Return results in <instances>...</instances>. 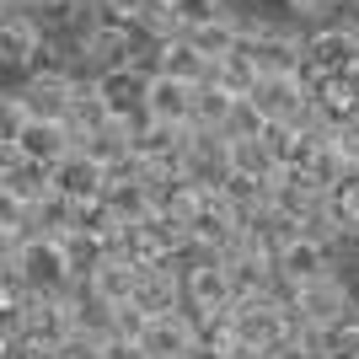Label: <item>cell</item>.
I'll list each match as a JSON object with an SVG mask.
<instances>
[{"label": "cell", "instance_id": "7", "mask_svg": "<svg viewBox=\"0 0 359 359\" xmlns=\"http://www.w3.org/2000/svg\"><path fill=\"white\" fill-rule=\"evenodd\" d=\"M236 306V290H231V273H225L220 257H198L194 269L182 273V311L210 316V311H231Z\"/></svg>", "mask_w": 359, "mask_h": 359}, {"label": "cell", "instance_id": "3", "mask_svg": "<svg viewBox=\"0 0 359 359\" xmlns=\"http://www.w3.org/2000/svg\"><path fill=\"white\" fill-rule=\"evenodd\" d=\"M231 322H236L241 344L273 348L279 338H290L295 311H290V295H285V290H269V295H241L236 306H231Z\"/></svg>", "mask_w": 359, "mask_h": 359}, {"label": "cell", "instance_id": "30", "mask_svg": "<svg viewBox=\"0 0 359 359\" xmlns=\"http://www.w3.org/2000/svg\"><path fill=\"white\" fill-rule=\"evenodd\" d=\"M285 6L300 16V22H322V16L338 11V0H285Z\"/></svg>", "mask_w": 359, "mask_h": 359}, {"label": "cell", "instance_id": "15", "mask_svg": "<svg viewBox=\"0 0 359 359\" xmlns=\"http://www.w3.org/2000/svg\"><path fill=\"white\" fill-rule=\"evenodd\" d=\"M194 123H161V118H140L135 123V156L140 166H177L182 172V145H188Z\"/></svg>", "mask_w": 359, "mask_h": 359}, {"label": "cell", "instance_id": "23", "mask_svg": "<svg viewBox=\"0 0 359 359\" xmlns=\"http://www.w3.org/2000/svg\"><path fill=\"white\" fill-rule=\"evenodd\" d=\"M241 22H247V16H236V11H220V16H210V22L188 27V38H194V48H204L210 60H220V54H231V48L241 43Z\"/></svg>", "mask_w": 359, "mask_h": 359}, {"label": "cell", "instance_id": "11", "mask_svg": "<svg viewBox=\"0 0 359 359\" xmlns=\"http://www.w3.org/2000/svg\"><path fill=\"white\" fill-rule=\"evenodd\" d=\"M273 263H279V279H285V290L306 285V279H322V273L344 269V257L332 252V247H322V241L311 236H290L279 252H273Z\"/></svg>", "mask_w": 359, "mask_h": 359}, {"label": "cell", "instance_id": "13", "mask_svg": "<svg viewBox=\"0 0 359 359\" xmlns=\"http://www.w3.org/2000/svg\"><path fill=\"white\" fill-rule=\"evenodd\" d=\"M48 177H54V188H60L65 198H75V204H81V198H97V194L107 188V166L97 161L91 150L70 145V150L60 156V161L48 166Z\"/></svg>", "mask_w": 359, "mask_h": 359}, {"label": "cell", "instance_id": "38", "mask_svg": "<svg viewBox=\"0 0 359 359\" xmlns=\"http://www.w3.org/2000/svg\"><path fill=\"white\" fill-rule=\"evenodd\" d=\"M0 359H6V338H0Z\"/></svg>", "mask_w": 359, "mask_h": 359}, {"label": "cell", "instance_id": "33", "mask_svg": "<svg viewBox=\"0 0 359 359\" xmlns=\"http://www.w3.org/2000/svg\"><path fill=\"white\" fill-rule=\"evenodd\" d=\"M338 257H344V263H359V225H348V236H344V247H338Z\"/></svg>", "mask_w": 359, "mask_h": 359}, {"label": "cell", "instance_id": "29", "mask_svg": "<svg viewBox=\"0 0 359 359\" xmlns=\"http://www.w3.org/2000/svg\"><path fill=\"white\" fill-rule=\"evenodd\" d=\"M327 198H332V210L344 215V225H359V166H348V177L338 182Z\"/></svg>", "mask_w": 359, "mask_h": 359}, {"label": "cell", "instance_id": "31", "mask_svg": "<svg viewBox=\"0 0 359 359\" xmlns=\"http://www.w3.org/2000/svg\"><path fill=\"white\" fill-rule=\"evenodd\" d=\"M16 247H22V231L0 225V269H11V263H16Z\"/></svg>", "mask_w": 359, "mask_h": 359}, {"label": "cell", "instance_id": "20", "mask_svg": "<svg viewBox=\"0 0 359 359\" xmlns=\"http://www.w3.org/2000/svg\"><path fill=\"white\" fill-rule=\"evenodd\" d=\"M70 145H75V135L65 129V118H27V129L16 140V150H22L27 161H43V166H54Z\"/></svg>", "mask_w": 359, "mask_h": 359}, {"label": "cell", "instance_id": "26", "mask_svg": "<svg viewBox=\"0 0 359 359\" xmlns=\"http://www.w3.org/2000/svg\"><path fill=\"white\" fill-rule=\"evenodd\" d=\"M32 118V107L22 91H0V145H16L22 140V129H27Z\"/></svg>", "mask_w": 359, "mask_h": 359}, {"label": "cell", "instance_id": "27", "mask_svg": "<svg viewBox=\"0 0 359 359\" xmlns=\"http://www.w3.org/2000/svg\"><path fill=\"white\" fill-rule=\"evenodd\" d=\"M54 359H102V332H91V327L65 332L54 344Z\"/></svg>", "mask_w": 359, "mask_h": 359}, {"label": "cell", "instance_id": "24", "mask_svg": "<svg viewBox=\"0 0 359 359\" xmlns=\"http://www.w3.org/2000/svg\"><path fill=\"white\" fill-rule=\"evenodd\" d=\"M241 27H247V22H241ZM257 75H263V70H257V60L247 54V43H236L231 54H220V60H215V75H210V81H220L225 91L247 97V91L257 86Z\"/></svg>", "mask_w": 359, "mask_h": 359}, {"label": "cell", "instance_id": "12", "mask_svg": "<svg viewBox=\"0 0 359 359\" xmlns=\"http://www.w3.org/2000/svg\"><path fill=\"white\" fill-rule=\"evenodd\" d=\"M48 32L38 27V16L32 11H16V6H6L0 11V70L6 75H27V65H32V54H38V43H43Z\"/></svg>", "mask_w": 359, "mask_h": 359}, {"label": "cell", "instance_id": "5", "mask_svg": "<svg viewBox=\"0 0 359 359\" xmlns=\"http://www.w3.org/2000/svg\"><path fill=\"white\" fill-rule=\"evenodd\" d=\"M97 97L107 102V113L123 123H140L145 118V86H150V65L129 60V65H113V70H97Z\"/></svg>", "mask_w": 359, "mask_h": 359}, {"label": "cell", "instance_id": "28", "mask_svg": "<svg viewBox=\"0 0 359 359\" xmlns=\"http://www.w3.org/2000/svg\"><path fill=\"white\" fill-rule=\"evenodd\" d=\"M225 11V0H172V22H177V32L198 27V22H210V16Z\"/></svg>", "mask_w": 359, "mask_h": 359}, {"label": "cell", "instance_id": "4", "mask_svg": "<svg viewBox=\"0 0 359 359\" xmlns=\"http://www.w3.org/2000/svg\"><path fill=\"white\" fill-rule=\"evenodd\" d=\"M247 102L257 107V118L279 129V123H300L311 107V86L306 75H257V86L247 91Z\"/></svg>", "mask_w": 359, "mask_h": 359}, {"label": "cell", "instance_id": "18", "mask_svg": "<svg viewBox=\"0 0 359 359\" xmlns=\"http://www.w3.org/2000/svg\"><path fill=\"white\" fill-rule=\"evenodd\" d=\"M135 306L145 316L182 311V269H172V263H145L140 279H135Z\"/></svg>", "mask_w": 359, "mask_h": 359}, {"label": "cell", "instance_id": "1", "mask_svg": "<svg viewBox=\"0 0 359 359\" xmlns=\"http://www.w3.org/2000/svg\"><path fill=\"white\" fill-rule=\"evenodd\" d=\"M11 269L32 295H70V290H81V273H75L70 252H65V236H48V231H27L22 236Z\"/></svg>", "mask_w": 359, "mask_h": 359}, {"label": "cell", "instance_id": "34", "mask_svg": "<svg viewBox=\"0 0 359 359\" xmlns=\"http://www.w3.org/2000/svg\"><path fill=\"white\" fill-rule=\"evenodd\" d=\"M344 279H348V306L359 311V263H344Z\"/></svg>", "mask_w": 359, "mask_h": 359}, {"label": "cell", "instance_id": "2", "mask_svg": "<svg viewBox=\"0 0 359 359\" xmlns=\"http://www.w3.org/2000/svg\"><path fill=\"white\" fill-rule=\"evenodd\" d=\"M241 43H247V54L257 60L263 75H300L306 70V32L279 27V22H269V16H247Z\"/></svg>", "mask_w": 359, "mask_h": 359}, {"label": "cell", "instance_id": "17", "mask_svg": "<svg viewBox=\"0 0 359 359\" xmlns=\"http://www.w3.org/2000/svg\"><path fill=\"white\" fill-rule=\"evenodd\" d=\"M145 118L161 123H194V81H177L166 70H150L145 86Z\"/></svg>", "mask_w": 359, "mask_h": 359}, {"label": "cell", "instance_id": "10", "mask_svg": "<svg viewBox=\"0 0 359 359\" xmlns=\"http://www.w3.org/2000/svg\"><path fill=\"white\" fill-rule=\"evenodd\" d=\"M225 273H231V290L241 295H269V290H285V279H279V263H273L269 247H257V241H241L231 257H220Z\"/></svg>", "mask_w": 359, "mask_h": 359}, {"label": "cell", "instance_id": "16", "mask_svg": "<svg viewBox=\"0 0 359 359\" xmlns=\"http://www.w3.org/2000/svg\"><path fill=\"white\" fill-rule=\"evenodd\" d=\"M135 279H140V263H129L123 252H102L97 269L81 279V290L102 306H123V300H135Z\"/></svg>", "mask_w": 359, "mask_h": 359}, {"label": "cell", "instance_id": "36", "mask_svg": "<svg viewBox=\"0 0 359 359\" xmlns=\"http://www.w3.org/2000/svg\"><path fill=\"white\" fill-rule=\"evenodd\" d=\"M6 6H16V11H32V6H38V0H6Z\"/></svg>", "mask_w": 359, "mask_h": 359}, {"label": "cell", "instance_id": "21", "mask_svg": "<svg viewBox=\"0 0 359 359\" xmlns=\"http://www.w3.org/2000/svg\"><path fill=\"white\" fill-rule=\"evenodd\" d=\"M236 91H225L220 81H198L194 86V129H220L231 135V113H236Z\"/></svg>", "mask_w": 359, "mask_h": 359}, {"label": "cell", "instance_id": "35", "mask_svg": "<svg viewBox=\"0 0 359 359\" xmlns=\"http://www.w3.org/2000/svg\"><path fill=\"white\" fill-rule=\"evenodd\" d=\"M344 6H348V11H344V22H348V27L359 32V0H344Z\"/></svg>", "mask_w": 359, "mask_h": 359}, {"label": "cell", "instance_id": "22", "mask_svg": "<svg viewBox=\"0 0 359 359\" xmlns=\"http://www.w3.org/2000/svg\"><path fill=\"white\" fill-rule=\"evenodd\" d=\"M32 16H38V27H43V32L75 43V32H86V22H91V0H38Z\"/></svg>", "mask_w": 359, "mask_h": 359}, {"label": "cell", "instance_id": "37", "mask_svg": "<svg viewBox=\"0 0 359 359\" xmlns=\"http://www.w3.org/2000/svg\"><path fill=\"white\" fill-rule=\"evenodd\" d=\"M236 359H263V354H236Z\"/></svg>", "mask_w": 359, "mask_h": 359}, {"label": "cell", "instance_id": "19", "mask_svg": "<svg viewBox=\"0 0 359 359\" xmlns=\"http://www.w3.org/2000/svg\"><path fill=\"white\" fill-rule=\"evenodd\" d=\"M75 86H81V70H48V75H27L22 97H27L32 118H65L75 102Z\"/></svg>", "mask_w": 359, "mask_h": 359}, {"label": "cell", "instance_id": "8", "mask_svg": "<svg viewBox=\"0 0 359 359\" xmlns=\"http://www.w3.org/2000/svg\"><path fill=\"white\" fill-rule=\"evenodd\" d=\"M359 65V32L348 22H332V27H311L306 32V70L300 75H338Z\"/></svg>", "mask_w": 359, "mask_h": 359}, {"label": "cell", "instance_id": "9", "mask_svg": "<svg viewBox=\"0 0 359 359\" xmlns=\"http://www.w3.org/2000/svg\"><path fill=\"white\" fill-rule=\"evenodd\" d=\"M150 359H194L198 354V316L194 311H161L150 316L145 332H140Z\"/></svg>", "mask_w": 359, "mask_h": 359}, {"label": "cell", "instance_id": "14", "mask_svg": "<svg viewBox=\"0 0 359 359\" xmlns=\"http://www.w3.org/2000/svg\"><path fill=\"white\" fill-rule=\"evenodd\" d=\"M150 70H166L177 75V81H210L215 75V60L204 54V48H194V38L188 32H172V38H156L150 43Z\"/></svg>", "mask_w": 359, "mask_h": 359}, {"label": "cell", "instance_id": "6", "mask_svg": "<svg viewBox=\"0 0 359 359\" xmlns=\"http://www.w3.org/2000/svg\"><path fill=\"white\" fill-rule=\"evenodd\" d=\"M290 295V311L300 316V322H344L354 306H348V279H344V269H332V273H322V279H306V285H295V290H285Z\"/></svg>", "mask_w": 359, "mask_h": 359}, {"label": "cell", "instance_id": "25", "mask_svg": "<svg viewBox=\"0 0 359 359\" xmlns=\"http://www.w3.org/2000/svg\"><path fill=\"white\" fill-rule=\"evenodd\" d=\"M300 236H311V241H322V247H332V252H338V247H344V236H348V225H344V215L332 210V198H322V204H316V210L306 215V220H300Z\"/></svg>", "mask_w": 359, "mask_h": 359}, {"label": "cell", "instance_id": "32", "mask_svg": "<svg viewBox=\"0 0 359 359\" xmlns=\"http://www.w3.org/2000/svg\"><path fill=\"white\" fill-rule=\"evenodd\" d=\"M263 359H306V348H300L295 332H290V338H279L273 348H263Z\"/></svg>", "mask_w": 359, "mask_h": 359}]
</instances>
